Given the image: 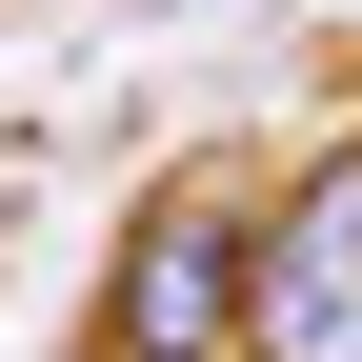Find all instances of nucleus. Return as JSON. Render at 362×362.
<instances>
[{
    "label": "nucleus",
    "mask_w": 362,
    "mask_h": 362,
    "mask_svg": "<svg viewBox=\"0 0 362 362\" xmlns=\"http://www.w3.org/2000/svg\"><path fill=\"white\" fill-rule=\"evenodd\" d=\"M242 362H362V141H322L262 202V302H242Z\"/></svg>",
    "instance_id": "f03ea898"
},
{
    "label": "nucleus",
    "mask_w": 362,
    "mask_h": 362,
    "mask_svg": "<svg viewBox=\"0 0 362 362\" xmlns=\"http://www.w3.org/2000/svg\"><path fill=\"white\" fill-rule=\"evenodd\" d=\"M242 302H262V181H161L121 221L101 362H242Z\"/></svg>",
    "instance_id": "f257e3e1"
}]
</instances>
